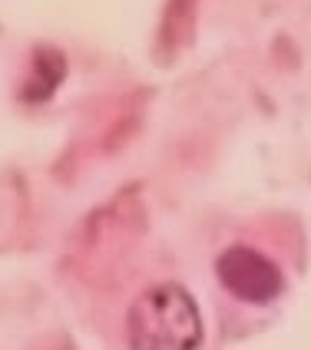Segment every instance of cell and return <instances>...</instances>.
Segmentation results:
<instances>
[{"instance_id":"obj_1","label":"cell","mask_w":311,"mask_h":350,"mask_svg":"<svg viewBox=\"0 0 311 350\" xmlns=\"http://www.w3.org/2000/svg\"><path fill=\"white\" fill-rule=\"evenodd\" d=\"M129 350H199L202 314L179 284H156L133 301L126 314Z\"/></svg>"},{"instance_id":"obj_2","label":"cell","mask_w":311,"mask_h":350,"mask_svg":"<svg viewBox=\"0 0 311 350\" xmlns=\"http://www.w3.org/2000/svg\"><path fill=\"white\" fill-rule=\"evenodd\" d=\"M215 274L222 281V288L245 301V304H269L285 291V274L265 252H258L252 245H232L219 254Z\"/></svg>"}]
</instances>
